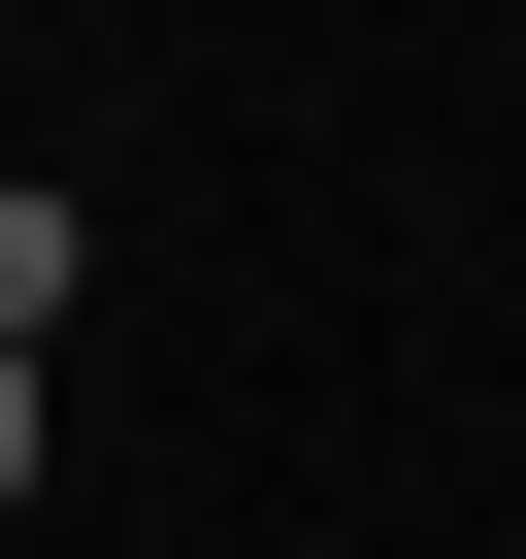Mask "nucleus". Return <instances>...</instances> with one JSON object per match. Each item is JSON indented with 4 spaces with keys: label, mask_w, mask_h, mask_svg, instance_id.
<instances>
[{
    "label": "nucleus",
    "mask_w": 526,
    "mask_h": 559,
    "mask_svg": "<svg viewBox=\"0 0 526 559\" xmlns=\"http://www.w3.org/2000/svg\"><path fill=\"white\" fill-rule=\"evenodd\" d=\"M67 297H99V198H67V165H0V362H34Z\"/></svg>",
    "instance_id": "obj_1"
},
{
    "label": "nucleus",
    "mask_w": 526,
    "mask_h": 559,
    "mask_svg": "<svg viewBox=\"0 0 526 559\" xmlns=\"http://www.w3.org/2000/svg\"><path fill=\"white\" fill-rule=\"evenodd\" d=\"M0 493H34V362H0Z\"/></svg>",
    "instance_id": "obj_2"
}]
</instances>
